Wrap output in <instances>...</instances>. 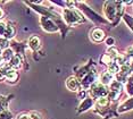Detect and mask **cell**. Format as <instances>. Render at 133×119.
<instances>
[{
    "instance_id": "cell-2",
    "label": "cell",
    "mask_w": 133,
    "mask_h": 119,
    "mask_svg": "<svg viewBox=\"0 0 133 119\" xmlns=\"http://www.w3.org/2000/svg\"><path fill=\"white\" fill-rule=\"evenodd\" d=\"M7 65L9 66L10 68H13V69H15V71H17V69L22 68L23 62H22V59H21V57L18 56V54H15V56L11 58V60L7 64Z\"/></svg>"
},
{
    "instance_id": "cell-4",
    "label": "cell",
    "mask_w": 133,
    "mask_h": 119,
    "mask_svg": "<svg viewBox=\"0 0 133 119\" xmlns=\"http://www.w3.org/2000/svg\"><path fill=\"white\" fill-rule=\"evenodd\" d=\"M28 44H29V48L31 49V50L35 51V50H38V49L40 48V45H41V41H40V39H39L38 36L33 35V36H31V38L29 39Z\"/></svg>"
},
{
    "instance_id": "cell-19",
    "label": "cell",
    "mask_w": 133,
    "mask_h": 119,
    "mask_svg": "<svg viewBox=\"0 0 133 119\" xmlns=\"http://www.w3.org/2000/svg\"><path fill=\"white\" fill-rule=\"evenodd\" d=\"M128 54L130 57H133V48H129L128 49Z\"/></svg>"
},
{
    "instance_id": "cell-6",
    "label": "cell",
    "mask_w": 133,
    "mask_h": 119,
    "mask_svg": "<svg viewBox=\"0 0 133 119\" xmlns=\"http://www.w3.org/2000/svg\"><path fill=\"white\" fill-rule=\"evenodd\" d=\"M15 33H16V31H15V26H13L10 23H7V29H6V32H5V34L2 38L10 40L15 36Z\"/></svg>"
},
{
    "instance_id": "cell-8",
    "label": "cell",
    "mask_w": 133,
    "mask_h": 119,
    "mask_svg": "<svg viewBox=\"0 0 133 119\" xmlns=\"http://www.w3.org/2000/svg\"><path fill=\"white\" fill-rule=\"evenodd\" d=\"M9 48V40L2 38V36H0V50L4 51L6 49Z\"/></svg>"
},
{
    "instance_id": "cell-20",
    "label": "cell",
    "mask_w": 133,
    "mask_h": 119,
    "mask_svg": "<svg viewBox=\"0 0 133 119\" xmlns=\"http://www.w3.org/2000/svg\"><path fill=\"white\" fill-rule=\"evenodd\" d=\"M0 54H1V50H0Z\"/></svg>"
},
{
    "instance_id": "cell-9",
    "label": "cell",
    "mask_w": 133,
    "mask_h": 119,
    "mask_svg": "<svg viewBox=\"0 0 133 119\" xmlns=\"http://www.w3.org/2000/svg\"><path fill=\"white\" fill-rule=\"evenodd\" d=\"M7 103H8V100L6 99L5 96L0 95V112L7 110V109H6L7 108Z\"/></svg>"
},
{
    "instance_id": "cell-18",
    "label": "cell",
    "mask_w": 133,
    "mask_h": 119,
    "mask_svg": "<svg viewBox=\"0 0 133 119\" xmlns=\"http://www.w3.org/2000/svg\"><path fill=\"white\" fill-rule=\"evenodd\" d=\"M4 18H5V11H4V9L0 7V22H2Z\"/></svg>"
},
{
    "instance_id": "cell-16",
    "label": "cell",
    "mask_w": 133,
    "mask_h": 119,
    "mask_svg": "<svg viewBox=\"0 0 133 119\" xmlns=\"http://www.w3.org/2000/svg\"><path fill=\"white\" fill-rule=\"evenodd\" d=\"M16 119H31V118H30L29 114H24V112H22V114H18L16 116Z\"/></svg>"
},
{
    "instance_id": "cell-1",
    "label": "cell",
    "mask_w": 133,
    "mask_h": 119,
    "mask_svg": "<svg viewBox=\"0 0 133 119\" xmlns=\"http://www.w3.org/2000/svg\"><path fill=\"white\" fill-rule=\"evenodd\" d=\"M66 87L68 88V90L73 91H78L80 90V81L75 77V76H71V77H68L66 79Z\"/></svg>"
},
{
    "instance_id": "cell-17",
    "label": "cell",
    "mask_w": 133,
    "mask_h": 119,
    "mask_svg": "<svg viewBox=\"0 0 133 119\" xmlns=\"http://www.w3.org/2000/svg\"><path fill=\"white\" fill-rule=\"evenodd\" d=\"M111 58L109 57V56H107V54H106V56H104L102 57V62H105V64H107V65H109V64L111 62Z\"/></svg>"
},
{
    "instance_id": "cell-5",
    "label": "cell",
    "mask_w": 133,
    "mask_h": 119,
    "mask_svg": "<svg viewBox=\"0 0 133 119\" xmlns=\"http://www.w3.org/2000/svg\"><path fill=\"white\" fill-rule=\"evenodd\" d=\"M14 56H15V53H14L13 49H10V48H8V49H6V50L1 51V57H2V59H4V61L6 64L9 62L11 60V58H13Z\"/></svg>"
},
{
    "instance_id": "cell-7",
    "label": "cell",
    "mask_w": 133,
    "mask_h": 119,
    "mask_svg": "<svg viewBox=\"0 0 133 119\" xmlns=\"http://www.w3.org/2000/svg\"><path fill=\"white\" fill-rule=\"evenodd\" d=\"M100 81H101V83H102V84L108 85L111 81H113V75H111L109 72H106V73H104V74L101 75Z\"/></svg>"
},
{
    "instance_id": "cell-15",
    "label": "cell",
    "mask_w": 133,
    "mask_h": 119,
    "mask_svg": "<svg viewBox=\"0 0 133 119\" xmlns=\"http://www.w3.org/2000/svg\"><path fill=\"white\" fill-rule=\"evenodd\" d=\"M6 29H7V23L4 22H0V36H4Z\"/></svg>"
},
{
    "instance_id": "cell-12",
    "label": "cell",
    "mask_w": 133,
    "mask_h": 119,
    "mask_svg": "<svg viewBox=\"0 0 133 119\" xmlns=\"http://www.w3.org/2000/svg\"><path fill=\"white\" fill-rule=\"evenodd\" d=\"M29 116L31 119H43V117H42V115L40 114V112L38 111H31L29 112Z\"/></svg>"
},
{
    "instance_id": "cell-14",
    "label": "cell",
    "mask_w": 133,
    "mask_h": 119,
    "mask_svg": "<svg viewBox=\"0 0 133 119\" xmlns=\"http://www.w3.org/2000/svg\"><path fill=\"white\" fill-rule=\"evenodd\" d=\"M107 56H109L111 59H114V58H116L118 54H117V50L114 48H109L108 49V52H107Z\"/></svg>"
},
{
    "instance_id": "cell-10",
    "label": "cell",
    "mask_w": 133,
    "mask_h": 119,
    "mask_svg": "<svg viewBox=\"0 0 133 119\" xmlns=\"http://www.w3.org/2000/svg\"><path fill=\"white\" fill-rule=\"evenodd\" d=\"M108 72H109L111 75L116 74V73L118 72V65H116V64H114L113 61H111V62L109 64V68H108Z\"/></svg>"
},
{
    "instance_id": "cell-3",
    "label": "cell",
    "mask_w": 133,
    "mask_h": 119,
    "mask_svg": "<svg viewBox=\"0 0 133 119\" xmlns=\"http://www.w3.org/2000/svg\"><path fill=\"white\" fill-rule=\"evenodd\" d=\"M105 39V32L100 29H95L91 32V40L93 42H101Z\"/></svg>"
},
{
    "instance_id": "cell-13",
    "label": "cell",
    "mask_w": 133,
    "mask_h": 119,
    "mask_svg": "<svg viewBox=\"0 0 133 119\" xmlns=\"http://www.w3.org/2000/svg\"><path fill=\"white\" fill-rule=\"evenodd\" d=\"M97 104L100 106V107L107 106L108 104V99H107V97H105V96H100L98 99V101H97Z\"/></svg>"
},
{
    "instance_id": "cell-11",
    "label": "cell",
    "mask_w": 133,
    "mask_h": 119,
    "mask_svg": "<svg viewBox=\"0 0 133 119\" xmlns=\"http://www.w3.org/2000/svg\"><path fill=\"white\" fill-rule=\"evenodd\" d=\"M11 118H13V115H11L10 111L5 110L0 112V119H11Z\"/></svg>"
}]
</instances>
